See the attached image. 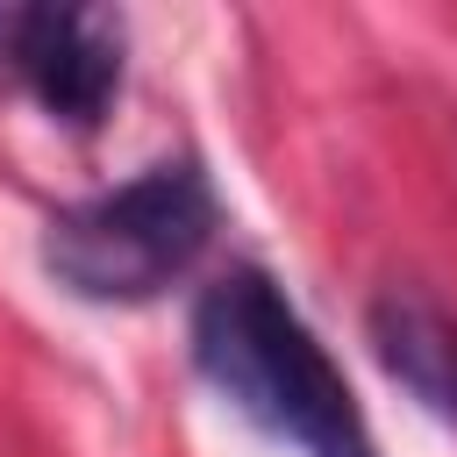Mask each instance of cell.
Segmentation results:
<instances>
[{
  "label": "cell",
  "mask_w": 457,
  "mask_h": 457,
  "mask_svg": "<svg viewBox=\"0 0 457 457\" xmlns=\"http://www.w3.org/2000/svg\"><path fill=\"white\" fill-rule=\"evenodd\" d=\"M371 350L421 407L457 421V321L421 286H386L371 300Z\"/></svg>",
  "instance_id": "cell-4"
},
{
  "label": "cell",
  "mask_w": 457,
  "mask_h": 457,
  "mask_svg": "<svg viewBox=\"0 0 457 457\" xmlns=\"http://www.w3.org/2000/svg\"><path fill=\"white\" fill-rule=\"evenodd\" d=\"M214 236V193L200 164H150L129 186L79 200L50 221L43 257L86 300H150L164 293Z\"/></svg>",
  "instance_id": "cell-2"
},
{
  "label": "cell",
  "mask_w": 457,
  "mask_h": 457,
  "mask_svg": "<svg viewBox=\"0 0 457 457\" xmlns=\"http://www.w3.org/2000/svg\"><path fill=\"white\" fill-rule=\"evenodd\" d=\"M193 364L257 428L300 457H378L343 371L264 271H228L193 307Z\"/></svg>",
  "instance_id": "cell-1"
},
{
  "label": "cell",
  "mask_w": 457,
  "mask_h": 457,
  "mask_svg": "<svg viewBox=\"0 0 457 457\" xmlns=\"http://www.w3.org/2000/svg\"><path fill=\"white\" fill-rule=\"evenodd\" d=\"M0 64L71 129H93L121 86V21L107 7H7Z\"/></svg>",
  "instance_id": "cell-3"
}]
</instances>
